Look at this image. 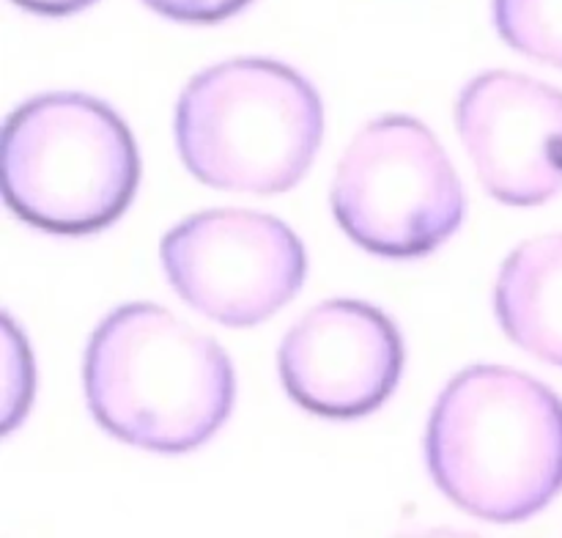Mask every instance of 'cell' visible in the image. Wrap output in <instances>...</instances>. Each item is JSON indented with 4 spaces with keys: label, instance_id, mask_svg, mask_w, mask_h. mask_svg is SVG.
Here are the masks:
<instances>
[{
    "label": "cell",
    "instance_id": "9c48e42d",
    "mask_svg": "<svg viewBox=\"0 0 562 538\" xmlns=\"http://www.w3.org/2000/svg\"><path fill=\"white\" fill-rule=\"evenodd\" d=\"M494 311L514 344L562 368V234L525 242L505 258Z\"/></svg>",
    "mask_w": 562,
    "mask_h": 538
},
{
    "label": "cell",
    "instance_id": "30bf717a",
    "mask_svg": "<svg viewBox=\"0 0 562 538\" xmlns=\"http://www.w3.org/2000/svg\"><path fill=\"white\" fill-rule=\"evenodd\" d=\"M494 25L516 53L562 69V0H494Z\"/></svg>",
    "mask_w": 562,
    "mask_h": 538
},
{
    "label": "cell",
    "instance_id": "7a4b0ae2",
    "mask_svg": "<svg viewBox=\"0 0 562 538\" xmlns=\"http://www.w3.org/2000/svg\"><path fill=\"white\" fill-rule=\"evenodd\" d=\"M234 366L223 346L159 305H121L93 329L86 399L99 426L157 453L214 437L234 410Z\"/></svg>",
    "mask_w": 562,
    "mask_h": 538
},
{
    "label": "cell",
    "instance_id": "7c38bea8",
    "mask_svg": "<svg viewBox=\"0 0 562 538\" xmlns=\"http://www.w3.org/2000/svg\"><path fill=\"white\" fill-rule=\"evenodd\" d=\"M22 9L33 11V14L42 16H66L75 14V11H82L86 5L97 3V0H14Z\"/></svg>",
    "mask_w": 562,
    "mask_h": 538
},
{
    "label": "cell",
    "instance_id": "3957f363",
    "mask_svg": "<svg viewBox=\"0 0 562 538\" xmlns=\"http://www.w3.org/2000/svg\"><path fill=\"white\" fill-rule=\"evenodd\" d=\"M324 137V104L291 66L236 58L187 82L176 104L181 162L209 187L274 195L300 184Z\"/></svg>",
    "mask_w": 562,
    "mask_h": 538
},
{
    "label": "cell",
    "instance_id": "277c9868",
    "mask_svg": "<svg viewBox=\"0 0 562 538\" xmlns=\"http://www.w3.org/2000/svg\"><path fill=\"white\" fill-rule=\"evenodd\" d=\"M137 181L135 137L99 99L44 93L5 121V203L27 225L58 236L102 231L130 209Z\"/></svg>",
    "mask_w": 562,
    "mask_h": 538
},
{
    "label": "cell",
    "instance_id": "52a82bcc",
    "mask_svg": "<svg viewBox=\"0 0 562 538\" xmlns=\"http://www.w3.org/2000/svg\"><path fill=\"white\" fill-rule=\"evenodd\" d=\"M280 379L307 412L335 421L366 417L393 395L404 340L393 318L357 300L311 307L280 344Z\"/></svg>",
    "mask_w": 562,
    "mask_h": 538
},
{
    "label": "cell",
    "instance_id": "5b68a950",
    "mask_svg": "<svg viewBox=\"0 0 562 538\" xmlns=\"http://www.w3.org/2000/svg\"><path fill=\"white\" fill-rule=\"evenodd\" d=\"M340 228L384 258L428 256L464 223L453 162L423 121L384 115L357 132L333 181Z\"/></svg>",
    "mask_w": 562,
    "mask_h": 538
},
{
    "label": "cell",
    "instance_id": "6da1fadb",
    "mask_svg": "<svg viewBox=\"0 0 562 538\" xmlns=\"http://www.w3.org/2000/svg\"><path fill=\"white\" fill-rule=\"evenodd\" d=\"M426 461L437 486L472 516L530 519L562 492L560 395L514 368H467L437 399Z\"/></svg>",
    "mask_w": 562,
    "mask_h": 538
},
{
    "label": "cell",
    "instance_id": "ba28073f",
    "mask_svg": "<svg viewBox=\"0 0 562 538\" xmlns=\"http://www.w3.org/2000/svg\"><path fill=\"white\" fill-rule=\"evenodd\" d=\"M456 126L488 195L538 206L562 190V91L519 71H486L456 102Z\"/></svg>",
    "mask_w": 562,
    "mask_h": 538
},
{
    "label": "cell",
    "instance_id": "8fae6325",
    "mask_svg": "<svg viewBox=\"0 0 562 538\" xmlns=\"http://www.w3.org/2000/svg\"><path fill=\"white\" fill-rule=\"evenodd\" d=\"M157 14L170 16L176 22H223L239 14L250 0H143Z\"/></svg>",
    "mask_w": 562,
    "mask_h": 538
},
{
    "label": "cell",
    "instance_id": "8992f818",
    "mask_svg": "<svg viewBox=\"0 0 562 538\" xmlns=\"http://www.w3.org/2000/svg\"><path fill=\"white\" fill-rule=\"evenodd\" d=\"M181 300L225 327H256L296 296L307 256L294 231L252 209H209L159 245Z\"/></svg>",
    "mask_w": 562,
    "mask_h": 538
}]
</instances>
